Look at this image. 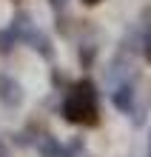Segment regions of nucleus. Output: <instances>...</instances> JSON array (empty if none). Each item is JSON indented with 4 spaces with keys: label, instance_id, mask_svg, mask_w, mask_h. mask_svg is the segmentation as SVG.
<instances>
[{
    "label": "nucleus",
    "instance_id": "nucleus-1",
    "mask_svg": "<svg viewBox=\"0 0 151 157\" xmlns=\"http://www.w3.org/2000/svg\"><path fill=\"white\" fill-rule=\"evenodd\" d=\"M66 117L71 123H86V126L97 123V100H94V91L89 83L74 86V91L66 100Z\"/></svg>",
    "mask_w": 151,
    "mask_h": 157
},
{
    "label": "nucleus",
    "instance_id": "nucleus-2",
    "mask_svg": "<svg viewBox=\"0 0 151 157\" xmlns=\"http://www.w3.org/2000/svg\"><path fill=\"white\" fill-rule=\"evenodd\" d=\"M86 6H97V3H103V0H83Z\"/></svg>",
    "mask_w": 151,
    "mask_h": 157
}]
</instances>
